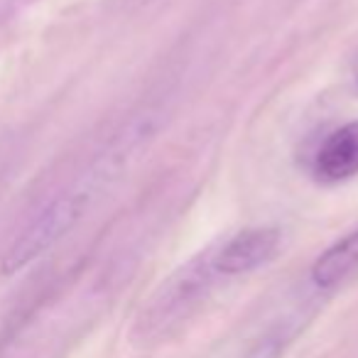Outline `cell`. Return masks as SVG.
I'll return each instance as SVG.
<instances>
[{"mask_svg": "<svg viewBox=\"0 0 358 358\" xmlns=\"http://www.w3.org/2000/svg\"><path fill=\"white\" fill-rule=\"evenodd\" d=\"M216 280H219V275L211 268L209 253L192 260L187 268L177 270L143 309V317L138 322V331L143 341L145 338L159 341L174 329L182 327L206 299Z\"/></svg>", "mask_w": 358, "mask_h": 358, "instance_id": "obj_2", "label": "cell"}, {"mask_svg": "<svg viewBox=\"0 0 358 358\" xmlns=\"http://www.w3.org/2000/svg\"><path fill=\"white\" fill-rule=\"evenodd\" d=\"M309 278L319 292H334L358 280V229L329 245L314 260Z\"/></svg>", "mask_w": 358, "mask_h": 358, "instance_id": "obj_5", "label": "cell"}, {"mask_svg": "<svg viewBox=\"0 0 358 358\" xmlns=\"http://www.w3.org/2000/svg\"><path fill=\"white\" fill-rule=\"evenodd\" d=\"M309 172L322 185H338L358 174V120L338 125L314 148Z\"/></svg>", "mask_w": 358, "mask_h": 358, "instance_id": "obj_4", "label": "cell"}, {"mask_svg": "<svg viewBox=\"0 0 358 358\" xmlns=\"http://www.w3.org/2000/svg\"><path fill=\"white\" fill-rule=\"evenodd\" d=\"M162 118V108L145 106L110 133V138L94 152L86 167L62 187L20 231L0 260V273L15 275L37 258L52 250L71 234L89 211L120 182L130 164L140 157L155 138Z\"/></svg>", "mask_w": 358, "mask_h": 358, "instance_id": "obj_1", "label": "cell"}, {"mask_svg": "<svg viewBox=\"0 0 358 358\" xmlns=\"http://www.w3.org/2000/svg\"><path fill=\"white\" fill-rule=\"evenodd\" d=\"M280 248L282 231L275 226H250L209 250V260L219 278H241L275 260Z\"/></svg>", "mask_w": 358, "mask_h": 358, "instance_id": "obj_3", "label": "cell"}, {"mask_svg": "<svg viewBox=\"0 0 358 358\" xmlns=\"http://www.w3.org/2000/svg\"><path fill=\"white\" fill-rule=\"evenodd\" d=\"M302 327H304V319L299 314L278 319L258 338H253L238 358H282L285 351L297 338V334L302 331Z\"/></svg>", "mask_w": 358, "mask_h": 358, "instance_id": "obj_6", "label": "cell"}, {"mask_svg": "<svg viewBox=\"0 0 358 358\" xmlns=\"http://www.w3.org/2000/svg\"><path fill=\"white\" fill-rule=\"evenodd\" d=\"M348 66H351V74H353V79L358 81V50L351 55V64H348Z\"/></svg>", "mask_w": 358, "mask_h": 358, "instance_id": "obj_7", "label": "cell"}]
</instances>
